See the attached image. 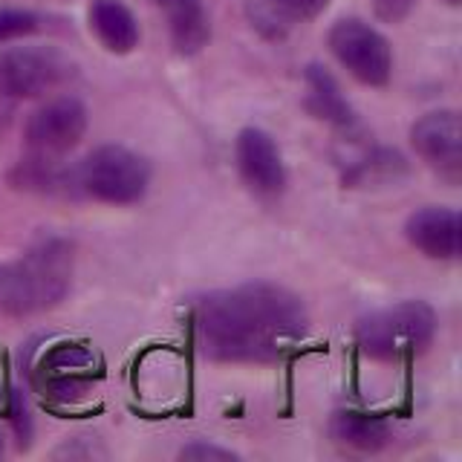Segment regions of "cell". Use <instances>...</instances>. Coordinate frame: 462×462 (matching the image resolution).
Returning <instances> with one entry per match:
<instances>
[{
	"label": "cell",
	"instance_id": "obj_1",
	"mask_svg": "<svg viewBox=\"0 0 462 462\" xmlns=\"http://www.w3.org/2000/svg\"><path fill=\"white\" fill-rule=\"evenodd\" d=\"M310 318L295 292L278 283H243L199 300V346L211 361L266 365L307 336Z\"/></svg>",
	"mask_w": 462,
	"mask_h": 462
},
{
	"label": "cell",
	"instance_id": "obj_2",
	"mask_svg": "<svg viewBox=\"0 0 462 462\" xmlns=\"http://www.w3.org/2000/svg\"><path fill=\"white\" fill-rule=\"evenodd\" d=\"M72 281V249L58 237L41 240L26 254L0 263V312L12 318L55 307Z\"/></svg>",
	"mask_w": 462,
	"mask_h": 462
},
{
	"label": "cell",
	"instance_id": "obj_3",
	"mask_svg": "<svg viewBox=\"0 0 462 462\" xmlns=\"http://www.w3.org/2000/svg\"><path fill=\"white\" fill-rule=\"evenodd\" d=\"M437 336V312L425 300H402L361 318L356 341L375 361H399L425 353Z\"/></svg>",
	"mask_w": 462,
	"mask_h": 462
},
{
	"label": "cell",
	"instance_id": "obj_4",
	"mask_svg": "<svg viewBox=\"0 0 462 462\" xmlns=\"http://www.w3.org/2000/svg\"><path fill=\"white\" fill-rule=\"evenodd\" d=\"M76 191L93 197L107 206H130L148 194L151 168L125 144H101L84 156V162L72 171Z\"/></svg>",
	"mask_w": 462,
	"mask_h": 462
},
{
	"label": "cell",
	"instance_id": "obj_5",
	"mask_svg": "<svg viewBox=\"0 0 462 462\" xmlns=\"http://www.w3.org/2000/svg\"><path fill=\"white\" fill-rule=\"evenodd\" d=\"M329 50L353 79L367 87H384L393 76V52L387 38L358 18H344L329 29Z\"/></svg>",
	"mask_w": 462,
	"mask_h": 462
},
{
	"label": "cell",
	"instance_id": "obj_6",
	"mask_svg": "<svg viewBox=\"0 0 462 462\" xmlns=\"http://www.w3.org/2000/svg\"><path fill=\"white\" fill-rule=\"evenodd\" d=\"M72 76V64L47 47H18L0 52V96L35 98L61 87Z\"/></svg>",
	"mask_w": 462,
	"mask_h": 462
},
{
	"label": "cell",
	"instance_id": "obj_7",
	"mask_svg": "<svg viewBox=\"0 0 462 462\" xmlns=\"http://www.w3.org/2000/svg\"><path fill=\"white\" fill-rule=\"evenodd\" d=\"M87 134V107L76 96H58L26 119L23 139L32 156L58 159L72 151Z\"/></svg>",
	"mask_w": 462,
	"mask_h": 462
},
{
	"label": "cell",
	"instance_id": "obj_8",
	"mask_svg": "<svg viewBox=\"0 0 462 462\" xmlns=\"http://www.w3.org/2000/svg\"><path fill=\"white\" fill-rule=\"evenodd\" d=\"M411 142L422 162L433 168L442 180L459 182L462 177V125L457 110L425 113L411 127Z\"/></svg>",
	"mask_w": 462,
	"mask_h": 462
},
{
	"label": "cell",
	"instance_id": "obj_9",
	"mask_svg": "<svg viewBox=\"0 0 462 462\" xmlns=\"http://www.w3.org/2000/svg\"><path fill=\"white\" fill-rule=\"evenodd\" d=\"M96 375V356L81 344H55L38 365V384L58 402L81 399Z\"/></svg>",
	"mask_w": 462,
	"mask_h": 462
},
{
	"label": "cell",
	"instance_id": "obj_10",
	"mask_svg": "<svg viewBox=\"0 0 462 462\" xmlns=\"http://www.w3.org/2000/svg\"><path fill=\"white\" fill-rule=\"evenodd\" d=\"M235 159L243 182L260 197H278L286 185V168L274 139L260 127H243L235 142Z\"/></svg>",
	"mask_w": 462,
	"mask_h": 462
},
{
	"label": "cell",
	"instance_id": "obj_11",
	"mask_svg": "<svg viewBox=\"0 0 462 462\" xmlns=\"http://www.w3.org/2000/svg\"><path fill=\"white\" fill-rule=\"evenodd\" d=\"M404 235L425 257L457 260L459 257V214L454 208L428 206L419 208L404 223Z\"/></svg>",
	"mask_w": 462,
	"mask_h": 462
},
{
	"label": "cell",
	"instance_id": "obj_12",
	"mask_svg": "<svg viewBox=\"0 0 462 462\" xmlns=\"http://www.w3.org/2000/svg\"><path fill=\"white\" fill-rule=\"evenodd\" d=\"M307 90H310V110L318 116V119L332 125L344 139H350V142L367 139L356 110L350 107V101L341 96L338 81L332 79L324 67H318V64L307 67Z\"/></svg>",
	"mask_w": 462,
	"mask_h": 462
},
{
	"label": "cell",
	"instance_id": "obj_13",
	"mask_svg": "<svg viewBox=\"0 0 462 462\" xmlns=\"http://www.w3.org/2000/svg\"><path fill=\"white\" fill-rule=\"evenodd\" d=\"M329 0H249V21L260 35L272 41L283 38L289 29L318 18Z\"/></svg>",
	"mask_w": 462,
	"mask_h": 462
},
{
	"label": "cell",
	"instance_id": "obj_14",
	"mask_svg": "<svg viewBox=\"0 0 462 462\" xmlns=\"http://www.w3.org/2000/svg\"><path fill=\"white\" fill-rule=\"evenodd\" d=\"M90 29L101 41V47L116 55H127L139 43V23L122 0H93Z\"/></svg>",
	"mask_w": 462,
	"mask_h": 462
},
{
	"label": "cell",
	"instance_id": "obj_15",
	"mask_svg": "<svg viewBox=\"0 0 462 462\" xmlns=\"http://www.w3.org/2000/svg\"><path fill=\"white\" fill-rule=\"evenodd\" d=\"M156 4L159 9H165L173 47L182 55H194L206 47L211 29H208V14L199 0H156Z\"/></svg>",
	"mask_w": 462,
	"mask_h": 462
},
{
	"label": "cell",
	"instance_id": "obj_16",
	"mask_svg": "<svg viewBox=\"0 0 462 462\" xmlns=\"http://www.w3.org/2000/svg\"><path fill=\"white\" fill-rule=\"evenodd\" d=\"M332 437L341 445L353 448V451H382L390 442V425L379 413H365V411H338L332 416Z\"/></svg>",
	"mask_w": 462,
	"mask_h": 462
},
{
	"label": "cell",
	"instance_id": "obj_17",
	"mask_svg": "<svg viewBox=\"0 0 462 462\" xmlns=\"http://www.w3.org/2000/svg\"><path fill=\"white\" fill-rule=\"evenodd\" d=\"M38 29V18L23 9H0V43L12 38H23Z\"/></svg>",
	"mask_w": 462,
	"mask_h": 462
},
{
	"label": "cell",
	"instance_id": "obj_18",
	"mask_svg": "<svg viewBox=\"0 0 462 462\" xmlns=\"http://www.w3.org/2000/svg\"><path fill=\"white\" fill-rule=\"evenodd\" d=\"M413 4H416V0H373V9H375V14H379L382 21L399 23V21H404L411 14Z\"/></svg>",
	"mask_w": 462,
	"mask_h": 462
},
{
	"label": "cell",
	"instance_id": "obj_19",
	"mask_svg": "<svg viewBox=\"0 0 462 462\" xmlns=\"http://www.w3.org/2000/svg\"><path fill=\"white\" fill-rule=\"evenodd\" d=\"M182 459H237L235 451H226V448H217V445H206V442H194L180 451Z\"/></svg>",
	"mask_w": 462,
	"mask_h": 462
},
{
	"label": "cell",
	"instance_id": "obj_20",
	"mask_svg": "<svg viewBox=\"0 0 462 462\" xmlns=\"http://www.w3.org/2000/svg\"><path fill=\"white\" fill-rule=\"evenodd\" d=\"M448 4H451V6H457V4H459V0H448Z\"/></svg>",
	"mask_w": 462,
	"mask_h": 462
},
{
	"label": "cell",
	"instance_id": "obj_21",
	"mask_svg": "<svg viewBox=\"0 0 462 462\" xmlns=\"http://www.w3.org/2000/svg\"><path fill=\"white\" fill-rule=\"evenodd\" d=\"M0 451H4V437H0Z\"/></svg>",
	"mask_w": 462,
	"mask_h": 462
}]
</instances>
